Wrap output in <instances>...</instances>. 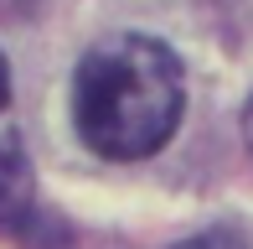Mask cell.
I'll list each match as a JSON object with an SVG mask.
<instances>
[{"label":"cell","mask_w":253,"mask_h":249,"mask_svg":"<svg viewBox=\"0 0 253 249\" xmlns=\"http://www.w3.org/2000/svg\"><path fill=\"white\" fill-rule=\"evenodd\" d=\"M181 109H186L181 62L155 37L140 31L103 37L78 62L73 120L78 135L109 161H140L160 151L181 124Z\"/></svg>","instance_id":"cell-1"},{"label":"cell","mask_w":253,"mask_h":249,"mask_svg":"<svg viewBox=\"0 0 253 249\" xmlns=\"http://www.w3.org/2000/svg\"><path fill=\"white\" fill-rule=\"evenodd\" d=\"M31 213V161L16 135H0V223L16 229Z\"/></svg>","instance_id":"cell-2"},{"label":"cell","mask_w":253,"mask_h":249,"mask_svg":"<svg viewBox=\"0 0 253 249\" xmlns=\"http://www.w3.org/2000/svg\"><path fill=\"white\" fill-rule=\"evenodd\" d=\"M170 249H248V244L238 229H202V234H191V239H181Z\"/></svg>","instance_id":"cell-3"},{"label":"cell","mask_w":253,"mask_h":249,"mask_svg":"<svg viewBox=\"0 0 253 249\" xmlns=\"http://www.w3.org/2000/svg\"><path fill=\"white\" fill-rule=\"evenodd\" d=\"M10 104V67H5V58H0V109Z\"/></svg>","instance_id":"cell-4"},{"label":"cell","mask_w":253,"mask_h":249,"mask_svg":"<svg viewBox=\"0 0 253 249\" xmlns=\"http://www.w3.org/2000/svg\"><path fill=\"white\" fill-rule=\"evenodd\" d=\"M243 135H248V151H253V94H248V104H243Z\"/></svg>","instance_id":"cell-5"}]
</instances>
